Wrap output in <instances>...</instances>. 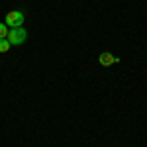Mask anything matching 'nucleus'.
<instances>
[{"instance_id":"f257e3e1","label":"nucleus","mask_w":147,"mask_h":147,"mask_svg":"<svg viewBox=\"0 0 147 147\" xmlns=\"http://www.w3.org/2000/svg\"><path fill=\"white\" fill-rule=\"evenodd\" d=\"M28 37V32L24 28H10V32L6 35V39L10 41V45H22Z\"/></svg>"},{"instance_id":"f03ea898","label":"nucleus","mask_w":147,"mask_h":147,"mask_svg":"<svg viewBox=\"0 0 147 147\" xmlns=\"http://www.w3.org/2000/svg\"><path fill=\"white\" fill-rule=\"evenodd\" d=\"M24 12L20 10H12L6 14V20H4V24L8 26V28H22V24H24Z\"/></svg>"},{"instance_id":"7ed1b4c3","label":"nucleus","mask_w":147,"mask_h":147,"mask_svg":"<svg viewBox=\"0 0 147 147\" xmlns=\"http://www.w3.org/2000/svg\"><path fill=\"white\" fill-rule=\"evenodd\" d=\"M98 63H100L102 67H112V65H116V63H120V59L106 51V53H100V55H98Z\"/></svg>"},{"instance_id":"20e7f679","label":"nucleus","mask_w":147,"mask_h":147,"mask_svg":"<svg viewBox=\"0 0 147 147\" xmlns=\"http://www.w3.org/2000/svg\"><path fill=\"white\" fill-rule=\"evenodd\" d=\"M10 41L8 39H0V53H8V49H10Z\"/></svg>"},{"instance_id":"39448f33","label":"nucleus","mask_w":147,"mask_h":147,"mask_svg":"<svg viewBox=\"0 0 147 147\" xmlns=\"http://www.w3.org/2000/svg\"><path fill=\"white\" fill-rule=\"evenodd\" d=\"M8 32H10V28H8L6 24H0V39H6Z\"/></svg>"}]
</instances>
